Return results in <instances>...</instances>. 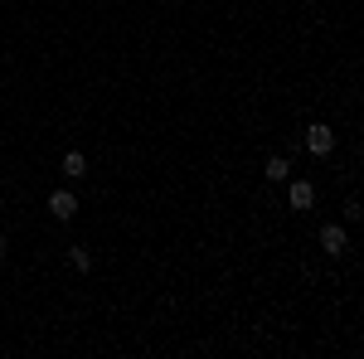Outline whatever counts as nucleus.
<instances>
[{
  "instance_id": "nucleus-1",
  "label": "nucleus",
  "mask_w": 364,
  "mask_h": 359,
  "mask_svg": "<svg viewBox=\"0 0 364 359\" xmlns=\"http://www.w3.org/2000/svg\"><path fill=\"white\" fill-rule=\"evenodd\" d=\"M336 127H331V122H311L306 132H301V151H306L311 161H331V156H336Z\"/></svg>"
},
{
  "instance_id": "nucleus-2",
  "label": "nucleus",
  "mask_w": 364,
  "mask_h": 359,
  "mask_svg": "<svg viewBox=\"0 0 364 359\" xmlns=\"http://www.w3.org/2000/svg\"><path fill=\"white\" fill-rule=\"evenodd\" d=\"M287 209H296V219H306L316 209V180H306V175L287 180Z\"/></svg>"
},
{
  "instance_id": "nucleus-3",
  "label": "nucleus",
  "mask_w": 364,
  "mask_h": 359,
  "mask_svg": "<svg viewBox=\"0 0 364 359\" xmlns=\"http://www.w3.org/2000/svg\"><path fill=\"white\" fill-rule=\"evenodd\" d=\"M44 209H49V219H58V223H73V219H78V194H73V190H49Z\"/></svg>"
},
{
  "instance_id": "nucleus-4",
  "label": "nucleus",
  "mask_w": 364,
  "mask_h": 359,
  "mask_svg": "<svg viewBox=\"0 0 364 359\" xmlns=\"http://www.w3.org/2000/svg\"><path fill=\"white\" fill-rule=\"evenodd\" d=\"M291 156L287 151H267V161H262V185H287L291 180Z\"/></svg>"
},
{
  "instance_id": "nucleus-5",
  "label": "nucleus",
  "mask_w": 364,
  "mask_h": 359,
  "mask_svg": "<svg viewBox=\"0 0 364 359\" xmlns=\"http://www.w3.org/2000/svg\"><path fill=\"white\" fill-rule=\"evenodd\" d=\"M316 238H321V248L331 252V257H345V252H350V238H345V228H340V223H316Z\"/></svg>"
},
{
  "instance_id": "nucleus-6",
  "label": "nucleus",
  "mask_w": 364,
  "mask_h": 359,
  "mask_svg": "<svg viewBox=\"0 0 364 359\" xmlns=\"http://www.w3.org/2000/svg\"><path fill=\"white\" fill-rule=\"evenodd\" d=\"M87 156L83 151H63V180H87Z\"/></svg>"
},
{
  "instance_id": "nucleus-7",
  "label": "nucleus",
  "mask_w": 364,
  "mask_h": 359,
  "mask_svg": "<svg viewBox=\"0 0 364 359\" xmlns=\"http://www.w3.org/2000/svg\"><path fill=\"white\" fill-rule=\"evenodd\" d=\"M68 267H73L78 277L92 272V252H87V243H73V248H68Z\"/></svg>"
},
{
  "instance_id": "nucleus-8",
  "label": "nucleus",
  "mask_w": 364,
  "mask_h": 359,
  "mask_svg": "<svg viewBox=\"0 0 364 359\" xmlns=\"http://www.w3.org/2000/svg\"><path fill=\"white\" fill-rule=\"evenodd\" d=\"M0 252H5V233H0Z\"/></svg>"
}]
</instances>
